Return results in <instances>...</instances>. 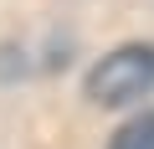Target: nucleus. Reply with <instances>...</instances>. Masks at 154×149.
<instances>
[{
    "label": "nucleus",
    "instance_id": "2",
    "mask_svg": "<svg viewBox=\"0 0 154 149\" xmlns=\"http://www.w3.org/2000/svg\"><path fill=\"white\" fill-rule=\"evenodd\" d=\"M108 149H154V113H139V118H128L113 139H108Z\"/></svg>",
    "mask_w": 154,
    "mask_h": 149
},
{
    "label": "nucleus",
    "instance_id": "1",
    "mask_svg": "<svg viewBox=\"0 0 154 149\" xmlns=\"http://www.w3.org/2000/svg\"><path fill=\"white\" fill-rule=\"evenodd\" d=\"M149 93H154V46H144V41L108 51L88 72V98L103 108H123V103H139Z\"/></svg>",
    "mask_w": 154,
    "mask_h": 149
}]
</instances>
